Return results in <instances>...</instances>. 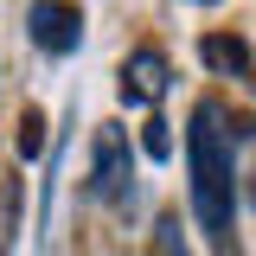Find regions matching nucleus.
Here are the masks:
<instances>
[{
  "label": "nucleus",
  "instance_id": "obj_6",
  "mask_svg": "<svg viewBox=\"0 0 256 256\" xmlns=\"http://www.w3.org/2000/svg\"><path fill=\"white\" fill-rule=\"evenodd\" d=\"M141 154H154V160L173 154V134H166V122H160V116H148V122H141Z\"/></svg>",
  "mask_w": 256,
  "mask_h": 256
},
{
  "label": "nucleus",
  "instance_id": "obj_8",
  "mask_svg": "<svg viewBox=\"0 0 256 256\" xmlns=\"http://www.w3.org/2000/svg\"><path fill=\"white\" fill-rule=\"evenodd\" d=\"M198 6H218V0H198Z\"/></svg>",
  "mask_w": 256,
  "mask_h": 256
},
{
  "label": "nucleus",
  "instance_id": "obj_3",
  "mask_svg": "<svg viewBox=\"0 0 256 256\" xmlns=\"http://www.w3.org/2000/svg\"><path fill=\"white\" fill-rule=\"evenodd\" d=\"M90 186H96V198H109V205L128 198V134H122V122H102V134H96Z\"/></svg>",
  "mask_w": 256,
  "mask_h": 256
},
{
  "label": "nucleus",
  "instance_id": "obj_5",
  "mask_svg": "<svg viewBox=\"0 0 256 256\" xmlns=\"http://www.w3.org/2000/svg\"><path fill=\"white\" fill-rule=\"evenodd\" d=\"M198 64L205 70H218V77H244V84H256V58L244 38H230V32H205L198 38Z\"/></svg>",
  "mask_w": 256,
  "mask_h": 256
},
{
  "label": "nucleus",
  "instance_id": "obj_1",
  "mask_svg": "<svg viewBox=\"0 0 256 256\" xmlns=\"http://www.w3.org/2000/svg\"><path fill=\"white\" fill-rule=\"evenodd\" d=\"M237 141L244 122H230V109L198 96L186 122V166H192V218L205 224V237H230V212H237Z\"/></svg>",
  "mask_w": 256,
  "mask_h": 256
},
{
  "label": "nucleus",
  "instance_id": "obj_4",
  "mask_svg": "<svg viewBox=\"0 0 256 256\" xmlns=\"http://www.w3.org/2000/svg\"><path fill=\"white\" fill-rule=\"evenodd\" d=\"M122 96H128V102H160V96H166V58H160L154 45L128 52V64H122Z\"/></svg>",
  "mask_w": 256,
  "mask_h": 256
},
{
  "label": "nucleus",
  "instance_id": "obj_7",
  "mask_svg": "<svg viewBox=\"0 0 256 256\" xmlns=\"http://www.w3.org/2000/svg\"><path fill=\"white\" fill-rule=\"evenodd\" d=\"M160 250H166V256H192V250H186V237H180V224H173V218H160Z\"/></svg>",
  "mask_w": 256,
  "mask_h": 256
},
{
  "label": "nucleus",
  "instance_id": "obj_2",
  "mask_svg": "<svg viewBox=\"0 0 256 256\" xmlns=\"http://www.w3.org/2000/svg\"><path fill=\"white\" fill-rule=\"evenodd\" d=\"M26 38L45 58H70V52L84 45V6H77V0H32Z\"/></svg>",
  "mask_w": 256,
  "mask_h": 256
}]
</instances>
